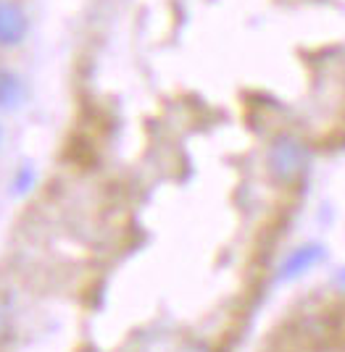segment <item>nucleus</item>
<instances>
[{"label":"nucleus","instance_id":"obj_1","mask_svg":"<svg viewBox=\"0 0 345 352\" xmlns=\"http://www.w3.org/2000/svg\"><path fill=\"white\" fill-rule=\"evenodd\" d=\"M269 166H271V174L282 182H295L306 166H309V150L303 142H298L295 137H280L274 145H271L269 153Z\"/></svg>","mask_w":345,"mask_h":352},{"label":"nucleus","instance_id":"obj_2","mask_svg":"<svg viewBox=\"0 0 345 352\" xmlns=\"http://www.w3.org/2000/svg\"><path fill=\"white\" fill-rule=\"evenodd\" d=\"M316 261H322V250L319 248H303V250H295L290 258L285 261L282 265V276L285 279H293V276H300L306 268H311Z\"/></svg>","mask_w":345,"mask_h":352},{"label":"nucleus","instance_id":"obj_3","mask_svg":"<svg viewBox=\"0 0 345 352\" xmlns=\"http://www.w3.org/2000/svg\"><path fill=\"white\" fill-rule=\"evenodd\" d=\"M180 352H211L206 344H187V347H182Z\"/></svg>","mask_w":345,"mask_h":352},{"label":"nucleus","instance_id":"obj_4","mask_svg":"<svg viewBox=\"0 0 345 352\" xmlns=\"http://www.w3.org/2000/svg\"><path fill=\"white\" fill-rule=\"evenodd\" d=\"M6 321H8V310L0 302V334H3V329H6Z\"/></svg>","mask_w":345,"mask_h":352}]
</instances>
